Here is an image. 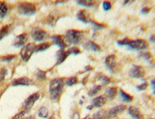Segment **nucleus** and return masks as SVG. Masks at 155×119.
<instances>
[{
  "label": "nucleus",
  "mask_w": 155,
  "mask_h": 119,
  "mask_svg": "<svg viewBox=\"0 0 155 119\" xmlns=\"http://www.w3.org/2000/svg\"><path fill=\"white\" fill-rule=\"evenodd\" d=\"M64 87V81L59 78L53 79L50 83V97L53 100H56L61 95Z\"/></svg>",
  "instance_id": "obj_1"
},
{
  "label": "nucleus",
  "mask_w": 155,
  "mask_h": 119,
  "mask_svg": "<svg viewBox=\"0 0 155 119\" xmlns=\"http://www.w3.org/2000/svg\"><path fill=\"white\" fill-rule=\"evenodd\" d=\"M66 42L69 44H77L81 42L83 38V33L76 30H69L66 33L65 37Z\"/></svg>",
  "instance_id": "obj_2"
},
{
  "label": "nucleus",
  "mask_w": 155,
  "mask_h": 119,
  "mask_svg": "<svg viewBox=\"0 0 155 119\" xmlns=\"http://www.w3.org/2000/svg\"><path fill=\"white\" fill-rule=\"evenodd\" d=\"M36 11V7L31 3H23L18 6V13L23 16H30L34 14Z\"/></svg>",
  "instance_id": "obj_3"
},
{
  "label": "nucleus",
  "mask_w": 155,
  "mask_h": 119,
  "mask_svg": "<svg viewBox=\"0 0 155 119\" xmlns=\"http://www.w3.org/2000/svg\"><path fill=\"white\" fill-rule=\"evenodd\" d=\"M34 45L33 44L29 43L23 47L21 51V56L23 61L27 62L29 60L33 52H34Z\"/></svg>",
  "instance_id": "obj_4"
},
{
  "label": "nucleus",
  "mask_w": 155,
  "mask_h": 119,
  "mask_svg": "<svg viewBox=\"0 0 155 119\" xmlns=\"http://www.w3.org/2000/svg\"><path fill=\"white\" fill-rule=\"evenodd\" d=\"M126 45L134 49L141 50L146 48L148 44L147 42L144 40L137 39L132 40L129 39Z\"/></svg>",
  "instance_id": "obj_5"
},
{
  "label": "nucleus",
  "mask_w": 155,
  "mask_h": 119,
  "mask_svg": "<svg viewBox=\"0 0 155 119\" xmlns=\"http://www.w3.org/2000/svg\"><path fill=\"white\" fill-rule=\"evenodd\" d=\"M145 70L141 66L133 65L130 71V75L131 77L139 79L145 76Z\"/></svg>",
  "instance_id": "obj_6"
},
{
  "label": "nucleus",
  "mask_w": 155,
  "mask_h": 119,
  "mask_svg": "<svg viewBox=\"0 0 155 119\" xmlns=\"http://www.w3.org/2000/svg\"><path fill=\"white\" fill-rule=\"evenodd\" d=\"M76 17L78 20L85 24L90 23L92 21L90 19V13L86 10H81L79 11L77 13Z\"/></svg>",
  "instance_id": "obj_7"
},
{
  "label": "nucleus",
  "mask_w": 155,
  "mask_h": 119,
  "mask_svg": "<svg viewBox=\"0 0 155 119\" xmlns=\"http://www.w3.org/2000/svg\"><path fill=\"white\" fill-rule=\"evenodd\" d=\"M47 33L42 29H37L33 30L32 32V36L34 40L37 41H42L47 38Z\"/></svg>",
  "instance_id": "obj_8"
},
{
  "label": "nucleus",
  "mask_w": 155,
  "mask_h": 119,
  "mask_svg": "<svg viewBox=\"0 0 155 119\" xmlns=\"http://www.w3.org/2000/svg\"><path fill=\"white\" fill-rule=\"evenodd\" d=\"M40 95L38 93H36L30 95L24 102V109L28 110L32 108L34 103L39 98Z\"/></svg>",
  "instance_id": "obj_9"
},
{
  "label": "nucleus",
  "mask_w": 155,
  "mask_h": 119,
  "mask_svg": "<svg viewBox=\"0 0 155 119\" xmlns=\"http://www.w3.org/2000/svg\"><path fill=\"white\" fill-rule=\"evenodd\" d=\"M126 109V106L124 105H120L114 107L111 109L110 110L108 113V119H111L116 117L118 114H120L122 112H123Z\"/></svg>",
  "instance_id": "obj_10"
},
{
  "label": "nucleus",
  "mask_w": 155,
  "mask_h": 119,
  "mask_svg": "<svg viewBox=\"0 0 155 119\" xmlns=\"http://www.w3.org/2000/svg\"><path fill=\"white\" fill-rule=\"evenodd\" d=\"M33 81L28 77H20L14 80L12 82V85L14 86H29L33 85Z\"/></svg>",
  "instance_id": "obj_11"
},
{
  "label": "nucleus",
  "mask_w": 155,
  "mask_h": 119,
  "mask_svg": "<svg viewBox=\"0 0 155 119\" xmlns=\"http://www.w3.org/2000/svg\"><path fill=\"white\" fill-rule=\"evenodd\" d=\"M105 64L110 71H113L117 66L116 57L114 54L108 56L105 60Z\"/></svg>",
  "instance_id": "obj_12"
},
{
  "label": "nucleus",
  "mask_w": 155,
  "mask_h": 119,
  "mask_svg": "<svg viewBox=\"0 0 155 119\" xmlns=\"http://www.w3.org/2000/svg\"><path fill=\"white\" fill-rule=\"evenodd\" d=\"M28 39V34L26 33H23L16 37L14 46L16 47H20L26 43Z\"/></svg>",
  "instance_id": "obj_13"
},
{
  "label": "nucleus",
  "mask_w": 155,
  "mask_h": 119,
  "mask_svg": "<svg viewBox=\"0 0 155 119\" xmlns=\"http://www.w3.org/2000/svg\"><path fill=\"white\" fill-rule=\"evenodd\" d=\"M107 97L104 95H101L95 98L92 101L93 106L96 108H100L106 104Z\"/></svg>",
  "instance_id": "obj_14"
},
{
  "label": "nucleus",
  "mask_w": 155,
  "mask_h": 119,
  "mask_svg": "<svg viewBox=\"0 0 155 119\" xmlns=\"http://www.w3.org/2000/svg\"><path fill=\"white\" fill-rule=\"evenodd\" d=\"M129 113L133 118L137 119H144L143 115L139 109L136 107L130 106L129 108Z\"/></svg>",
  "instance_id": "obj_15"
},
{
  "label": "nucleus",
  "mask_w": 155,
  "mask_h": 119,
  "mask_svg": "<svg viewBox=\"0 0 155 119\" xmlns=\"http://www.w3.org/2000/svg\"><path fill=\"white\" fill-rule=\"evenodd\" d=\"M57 62L58 65H59L66 60V58L70 54L69 51H64L62 49L60 50L57 52Z\"/></svg>",
  "instance_id": "obj_16"
},
{
  "label": "nucleus",
  "mask_w": 155,
  "mask_h": 119,
  "mask_svg": "<svg viewBox=\"0 0 155 119\" xmlns=\"http://www.w3.org/2000/svg\"><path fill=\"white\" fill-rule=\"evenodd\" d=\"M97 80L101 85H107L110 82V79L107 76L102 73L97 74Z\"/></svg>",
  "instance_id": "obj_17"
},
{
  "label": "nucleus",
  "mask_w": 155,
  "mask_h": 119,
  "mask_svg": "<svg viewBox=\"0 0 155 119\" xmlns=\"http://www.w3.org/2000/svg\"><path fill=\"white\" fill-rule=\"evenodd\" d=\"M59 18V14L56 11H52L48 17V23L49 24L53 26L55 25L58 19Z\"/></svg>",
  "instance_id": "obj_18"
},
{
  "label": "nucleus",
  "mask_w": 155,
  "mask_h": 119,
  "mask_svg": "<svg viewBox=\"0 0 155 119\" xmlns=\"http://www.w3.org/2000/svg\"><path fill=\"white\" fill-rule=\"evenodd\" d=\"M52 40L53 43L58 46L61 49L66 47V44L65 43L64 39L62 36H56L52 37Z\"/></svg>",
  "instance_id": "obj_19"
},
{
  "label": "nucleus",
  "mask_w": 155,
  "mask_h": 119,
  "mask_svg": "<svg viewBox=\"0 0 155 119\" xmlns=\"http://www.w3.org/2000/svg\"><path fill=\"white\" fill-rule=\"evenodd\" d=\"M117 87H112L108 88L106 90V96L107 97H108L111 100H112L114 99L116 96L117 95Z\"/></svg>",
  "instance_id": "obj_20"
},
{
  "label": "nucleus",
  "mask_w": 155,
  "mask_h": 119,
  "mask_svg": "<svg viewBox=\"0 0 155 119\" xmlns=\"http://www.w3.org/2000/svg\"><path fill=\"white\" fill-rule=\"evenodd\" d=\"M51 46V44L48 42H46L43 43L39 44L37 46H34V52H42L47 49Z\"/></svg>",
  "instance_id": "obj_21"
},
{
  "label": "nucleus",
  "mask_w": 155,
  "mask_h": 119,
  "mask_svg": "<svg viewBox=\"0 0 155 119\" xmlns=\"http://www.w3.org/2000/svg\"><path fill=\"white\" fill-rule=\"evenodd\" d=\"M119 94L122 100L125 103H130L133 100V97L125 92L121 89L119 90Z\"/></svg>",
  "instance_id": "obj_22"
},
{
  "label": "nucleus",
  "mask_w": 155,
  "mask_h": 119,
  "mask_svg": "<svg viewBox=\"0 0 155 119\" xmlns=\"http://www.w3.org/2000/svg\"><path fill=\"white\" fill-rule=\"evenodd\" d=\"M93 119H109L106 110H100L93 115Z\"/></svg>",
  "instance_id": "obj_23"
},
{
  "label": "nucleus",
  "mask_w": 155,
  "mask_h": 119,
  "mask_svg": "<svg viewBox=\"0 0 155 119\" xmlns=\"http://www.w3.org/2000/svg\"><path fill=\"white\" fill-rule=\"evenodd\" d=\"M11 29V25L7 24V25H4L1 29H0V40L2 39L9 34Z\"/></svg>",
  "instance_id": "obj_24"
},
{
  "label": "nucleus",
  "mask_w": 155,
  "mask_h": 119,
  "mask_svg": "<svg viewBox=\"0 0 155 119\" xmlns=\"http://www.w3.org/2000/svg\"><path fill=\"white\" fill-rule=\"evenodd\" d=\"M78 4L83 6L90 7L95 5V1L93 0H83V1H76Z\"/></svg>",
  "instance_id": "obj_25"
},
{
  "label": "nucleus",
  "mask_w": 155,
  "mask_h": 119,
  "mask_svg": "<svg viewBox=\"0 0 155 119\" xmlns=\"http://www.w3.org/2000/svg\"><path fill=\"white\" fill-rule=\"evenodd\" d=\"M8 11V6L6 4L0 2V19L4 17Z\"/></svg>",
  "instance_id": "obj_26"
},
{
  "label": "nucleus",
  "mask_w": 155,
  "mask_h": 119,
  "mask_svg": "<svg viewBox=\"0 0 155 119\" xmlns=\"http://www.w3.org/2000/svg\"><path fill=\"white\" fill-rule=\"evenodd\" d=\"M89 47L92 50L94 51V52H98L101 50V47L100 46H98V44L95 43V42L90 41L88 42L87 44Z\"/></svg>",
  "instance_id": "obj_27"
},
{
  "label": "nucleus",
  "mask_w": 155,
  "mask_h": 119,
  "mask_svg": "<svg viewBox=\"0 0 155 119\" xmlns=\"http://www.w3.org/2000/svg\"><path fill=\"white\" fill-rule=\"evenodd\" d=\"M48 115V110L45 107H42L38 111V116L40 117L46 118Z\"/></svg>",
  "instance_id": "obj_28"
},
{
  "label": "nucleus",
  "mask_w": 155,
  "mask_h": 119,
  "mask_svg": "<svg viewBox=\"0 0 155 119\" xmlns=\"http://www.w3.org/2000/svg\"><path fill=\"white\" fill-rule=\"evenodd\" d=\"M13 119H31V118L26 112H22L15 115Z\"/></svg>",
  "instance_id": "obj_29"
},
{
  "label": "nucleus",
  "mask_w": 155,
  "mask_h": 119,
  "mask_svg": "<svg viewBox=\"0 0 155 119\" xmlns=\"http://www.w3.org/2000/svg\"><path fill=\"white\" fill-rule=\"evenodd\" d=\"M101 86H100V85L95 86L93 87V89H92L91 90L89 91L88 95L90 96H93L96 95L98 93V91L101 90Z\"/></svg>",
  "instance_id": "obj_30"
},
{
  "label": "nucleus",
  "mask_w": 155,
  "mask_h": 119,
  "mask_svg": "<svg viewBox=\"0 0 155 119\" xmlns=\"http://www.w3.org/2000/svg\"><path fill=\"white\" fill-rule=\"evenodd\" d=\"M78 82V77H73L67 80V81H66V84L68 86H72L73 85L77 83Z\"/></svg>",
  "instance_id": "obj_31"
},
{
  "label": "nucleus",
  "mask_w": 155,
  "mask_h": 119,
  "mask_svg": "<svg viewBox=\"0 0 155 119\" xmlns=\"http://www.w3.org/2000/svg\"><path fill=\"white\" fill-rule=\"evenodd\" d=\"M103 8L105 11L110 10L111 8V4L109 1H104L103 3Z\"/></svg>",
  "instance_id": "obj_32"
},
{
  "label": "nucleus",
  "mask_w": 155,
  "mask_h": 119,
  "mask_svg": "<svg viewBox=\"0 0 155 119\" xmlns=\"http://www.w3.org/2000/svg\"><path fill=\"white\" fill-rule=\"evenodd\" d=\"M90 23L93 25V27H94V29H95V30H99V29H102V28L104 27V25L101 24H99V23H97L95 21H91Z\"/></svg>",
  "instance_id": "obj_33"
},
{
  "label": "nucleus",
  "mask_w": 155,
  "mask_h": 119,
  "mask_svg": "<svg viewBox=\"0 0 155 119\" xmlns=\"http://www.w3.org/2000/svg\"><path fill=\"white\" fill-rule=\"evenodd\" d=\"M7 74V70L4 68L1 69L0 71V80H3Z\"/></svg>",
  "instance_id": "obj_34"
},
{
  "label": "nucleus",
  "mask_w": 155,
  "mask_h": 119,
  "mask_svg": "<svg viewBox=\"0 0 155 119\" xmlns=\"http://www.w3.org/2000/svg\"><path fill=\"white\" fill-rule=\"evenodd\" d=\"M68 50L69 51V52H70V54H78L80 53V50L78 47H72Z\"/></svg>",
  "instance_id": "obj_35"
},
{
  "label": "nucleus",
  "mask_w": 155,
  "mask_h": 119,
  "mask_svg": "<svg viewBox=\"0 0 155 119\" xmlns=\"http://www.w3.org/2000/svg\"><path fill=\"white\" fill-rule=\"evenodd\" d=\"M148 86V84L147 83H144L141 84V85L138 86L137 87V89L139 90H144L147 88Z\"/></svg>",
  "instance_id": "obj_36"
},
{
  "label": "nucleus",
  "mask_w": 155,
  "mask_h": 119,
  "mask_svg": "<svg viewBox=\"0 0 155 119\" xmlns=\"http://www.w3.org/2000/svg\"><path fill=\"white\" fill-rule=\"evenodd\" d=\"M141 56L145 60H150V58L151 57V54H150V53H149V52H146V53H142L141 54Z\"/></svg>",
  "instance_id": "obj_37"
},
{
  "label": "nucleus",
  "mask_w": 155,
  "mask_h": 119,
  "mask_svg": "<svg viewBox=\"0 0 155 119\" xmlns=\"http://www.w3.org/2000/svg\"><path fill=\"white\" fill-rule=\"evenodd\" d=\"M150 11V9L149 8L146 7H144L142 9L141 11V13L143 14H148V13Z\"/></svg>",
  "instance_id": "obj_38"
},
{
  "label": "nucleus",
  "mask_w": 155,
  "mask_h": 119,
  "mask_svg": "<svg viewBox=\"0 0 155 119\" xmlns=\"http://www.w3.org/2000/svg\"><path fill=\"white\" fill-rule=\"evenodd\" d=\"M14 58V56H8L6 57H3V61H11Z\"/></svg>",
  "instance_id": "obj_39"
},
{
  "label": "nucleus",
  "mask_w": 155,
  "mask_h": 119,
  "mask_svg": "<svg viewBox=\"0 0 155 119\" xmlns=\"http://www.w3.org/2000/svg\"><path fill=\"white\" fill-rule=\"evenodd\" d=\"M38 77L40 79H45V77H46V74H45V72H43V71H39L38 73Z\"/></svg>",
  "instance_id": "obj_40"
},
{
  "label": "nucleus",
  "mask_w": 155,
  "mask_h": 119,
  "mask_svg": "<svg viewBox=\"0 0 155 119\" xmlns=\"http://www.w3.org/2000/svg\"><path fill=\"white\" fill-rule=\"evenodd\" d=\"M151 84L152 87V89H153V94H155V80H152L151 82Z\"/></svg>",
  "instance_id": "obj_41"
},
{
  "label": "nucleus",
  "mask_w": 155,
  "mask_h": 119,
  "mask_svg": "<svg viewBox=\"0 0 155 119\" xmlns=\"http://www.w3.org/2000/svg\"><path fill=\"white\" fill-rule=\"evenodd\" d=\"M73 119H80L79 114L78 113H75L73 117Z\"/></svg>",
  "instance_id": "obj_42"
},
{
  "label": "nucleus",
  "mask_w": 155,
  "mask_h": 119,
  "mask_svg": "<svg viewBox=\"0 0 155 119\" xmlns=\"http://www.w3.org/2000/svg\"><path fill=\"white\" fill-rule=\"evenodd\" d=\"M135 1H124V4L125 5H127V4H132V3L134 2Z\"/></svg>",
  "instance_id": "obj_43"
},
{
  "label": "nucleus",
  "mask_w": 155,
  "mask_h": 119,
  "mask_svg": "<svg viewBox=\"0 0 155 119\" xmlns=\"http://www.w3.org/2000/svg\"><path fill=\"white\" fill-rule=\"evenodd\" d=\"M85 70L87 71H91L92 70V67L90 66H87L85 67Z\"/></svg>",
  "instance_id": "obj_44"
},
{
  "label": "nucleus",
  "mask_w": 155,
  "mask_h": 119,
  "mask_svg": "<svg viewBox=\"0 0 155 119\" xmlns=\"http://www.w3.org/2000/svg\"><path fill=\"white\" fill-rule=\"evenodd\" d=\"M150 39V41L151 42H155V36H154V35H152L151 37H150V39Z\"/></svg>",
  "instance_id": "obj_45"
},
{
  "label": "nucleus",
  "mask_w": 155,
  "mask_h": 119,
  "mask_svg": "<svg viewBox=\"0 0 155 119\" xmlns=\"http://www.w3.org/2000/svg\"><path fill=\"white\" fill-rule=\"evenodd\" d=\"M93 107H94V106H93V105H90V106H88L87 107V108L89 109V110H91V109H93Z\"/></svg>",
  "instance_id": "obj_46"
},
{
  "label": "nucleus",
  "mask_w": 155,
  "mask_h": 119,
  "mask_svg": "<svg viewBox=\"0 0 155 119\" xmlns=\"http://www.w3.org/2000/svg\"><path fill=\"white\" fill-rule=\"evenodd\" d=\"M49 119H55V118L54 117H51V118H50Z\"/></svg>",
  "instance_id": "obj_47"
}]
</instances>
